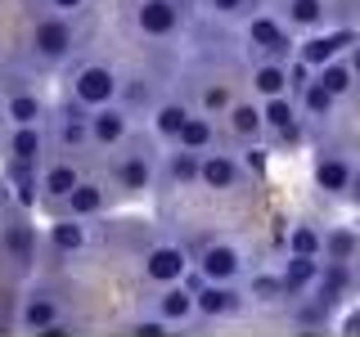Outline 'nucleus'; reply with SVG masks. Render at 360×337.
<instances>
[{
  "mask_svg": "<svg viewBox=\"0 0 360 337\" xmlns=\"http://www.w3.org/2000/svg\"><path fill=\"white\" fill-rule=\"evenodd\" d=\"M27 50L41 67H63L77 50V27H72V14H41L32 22V37H27Z\"/></svg>",
  "mask_w": 360,
  "mask_h": 337,
  "instance_id": "f257e3e1",
  "label": "nucleus"
},
{
  "mask_svg": "<svg viewBox=\"0 0 360 337\" xmlns=\"http://www.w3.org/2000/svg\"><path fill=\"white\" fill-rule=\"evenodd\" d=\"M127 22L144 41H172L185 27V5L180 0H127Z\"/></svg>",
  "mask_w": 360,
  "mask_h": 337,
  "instance_id": "f03ea898",
  "label": "nucleus"
},
{
  "mask_svg": "<svg viewBox=\"0 0 360 337\" xmlns=\"http://www.w3.org/2000/svg\"><path fill=\"white\" fill-rule=\"evenodd\" d=\"M153 176H158V162H153L149 140H131L127 153L112 157V189L127 198H144L153 189Z\"/></svg>",
  "mask_w": 360,
  "mask_h": 337,
  "instance_id": "7ed1b4c3",
  "label": "nucleus"
},
{
  "mask_svg": "<svg viewBox=\"0 0 360 337\" xmlns=\"http://www.w3.org/2000/svg\"><path fill=\"white\" fill-rule=\"evenodd\" d=\"M0 256H5V265L22 279L37 270V230H32V220H27L22 207H14L9 216H0Z\"/></svg>",
  "mask_w": 360,
  "mask_h": 337,
  "instance_id": "20e7f679",
  "label": "nucleus"
},
{
  "mask_svg": "<svg viewBox=\"0 0 360 337\" xmlns=\"http://www.w3.org/2000/svg\"><path fill=\"white\" fill-rule=\"evenodd\" d=\"M248 45L257 50V59H275L288 63L297 54V41H292V27L279 14H248Z\"/></svg>",
  "mask_w": 360,
  "mask_h": 337,
  "instance_id": "39448f33",
  "label": "nucleus"
},
{
  "mask_svg": "<svg viewBox=\"0 0 360 337\" xmlns=\"http://www.w3.org/2000/svg\"><path fill=\"white\" fill-rule=\"evenodd\" d=\"M72 104H82L86 112H95V108H104L117 99V72H112L108 63H82L72 72Z\"/></svg>",
  "mask_w": 360,
  "mask_h": 337,
  "instance_id": "423d86ee",
  "label": "nucleus"
},
{
  "mask_svg": "<svg viewBox=\"0 0 360 337\" xmlns=\"http://www.w3.org/2000/svg\"><path fill=\"white\" fill-rule=\"evenodd\" d=\"M18 329L22 333H68L63 324V310H59V297L50 288H27L22 292V306H18Z\"/></svg>",
  "mask_w": 360,
  "mask_h": 337,
  "instance_id": "0eeeda50",
  "label": "nucleus"
},
{
  "mask_svg": "<svg viewBox=\"0 0 360 337\" xmlns=\"http://www.w3.org/2000/svg\"><path fill=\"white\" fill-rule=\"evenodd\" d=\"M189 265H194V261H189V252L180 243H167V239L162 243H149V247H144V256H140L144 279L158 284V288H162V284H180V279L189 275Z\"/></svg>",
  "mask_w": 360,
  "mask_h": 337,
  "instance_id": "6e6552de",
  "label": "nucleus"
},
{
  "mask_svg": "<svg viewBox=\"0 0 360 337\" xmlns=\"http://www.w3.org/2000/svg\"><path fill=\"white\" fill-rule=\"evenodd\" d=\"M252 301H248L243 288L234 284H212V279H202V288L194 292V310L202 319H234V315H243Z\"/></svg>",
  "mask_w": 360,
  "mask_h": 337,
  "instance_id": "1a4fd4ad",
  "label": "nucleus"
},
{
  "mask_svg": "<svg viewBox=\"0 0 360 337\" xmlns=\"http://www.w3.org/2000/svg\"><path fill=\"white\" fill-rule=\"evenodd\" d=\"M86 131H90V144H95V149H122L127 135H131V112L112 99V104L95 108L86 117Z\"/></svg>",
  "mask_w": 360,
  "mask_h": 337,
  "instance_id": "9d476101",
  "label": "nucleus"
},
{
  "mask_svg": "<svg viewBox=\"0 0 360 337\" xmlns=\"http://www.w3.org/2000/svg\"><path fill=\"white\" fill-rule=\"evenodd\" d=\"M198 275L212 279V284H239L248 275V256L234 243H207L198 256Z\"/></svg>",
  "mask_w": 360,
  "mask_h": 337,
  "instance_id": "9b49d317",
  "label": "nucleus"
},
{
  "mask_svg": "<svg viewBox=\"0 0 360 337\" xmlns=\"http://www.w3.org/2000/svg\"><path fill=\"white\" fill-rule=\"evenodd\" d=\"M243 162L234 153H217V149H207L198 157V185L202 189H212V194H230V189H239L243 185Z\"/></svg>",
  "mask_w": 360,
  "mask_h": 337,
  "instance_id": "f8f14e48",
  "label": "nucleus"
},
{
  "mask_svg": "<svg viewBox=\"0 0 360 337\" xmlns=\"http://www.w3.org/2000/svg\"><path fill=\"white\" fill-rule=\"evenodd\" d=\"M352 180H356V162L347 153H320L315 157V189H320V194L347 198Z\"/></svg>",
  "mask_w": 360,
  "mask_h": 337,
  "instance_id": "ddd939ff",
  "label": "nucleus"
},
{
  "mask_svg": "<svg viewBox=\"0 0 360 337\" xmlns=\"http://www.w3.org/2000/svg\"><path fill=\"white\" fill-rule=\"evenodd\" d=\"M356 45V32L352 27H338V32H311L307 37V45H297V59L311 67H320V63H329V59H338L342 50H352Z\"/></svg>",
  "mask_w": 360,
  "mask_h": 337,
  "instance_id": "4468645a",
  "label": "nucleus"
},
{
  "mask_svg": "<svg viewBox=\"0 0 360 337\" xmlns=\"http://www.w3.org/2000/svg\"><path fill=\"white\" fill-rule=\"evenodd\" d=\"M262 121H266V131L275 135V140H284V144H292L302 135V112H297V99L292 95H270V99H262Z\"/></svg>",
  "mask_w": 360,
  "mask_h": 337,
  "instance_id": "2eb2a0df",
  "label": "nucleus"
},
{
  "mask_svg": "<svg viewBox=\"0 0 360 337\" xmlns=\"http://www.w3.org/2000/svg\"><path fill=\"white\" fill-rule=\"evenodd\" d=\"M225 121H230V135L243 144H257L266 135V121H262V99H230L225 108Z\"/></svg>",
  "mask_w": 360,
  "mask_h": 337,
  "instance_id": "dca6fc26",
  "label": "nucleus"
},
{
  "mask_svg": "<svg viewBox=\"0 0 360 337\" xmlns=\"http://www.w3.org/2000/svg\"><path fill=\"white\" fill-rule=\"evenodd\" d=\"M77 180H82V166H77L72 157H54V162H45V166H41V198L59 207V202L72 194Z\"/></svg>",
  "mask_w": 360,
  "mask_h": 337,
  "instance_id": "f3484780",
  "label": "nucleus"
},
{
  "mask_svg": "<svg viewBox=\"0 0 360 337\" xmlns=\"http://www.w3.org/2000/svg\"><path fill=\"white\" fill-rule=\"evenodd\" d=\"M153 315L167 319L172 329H176V324H189L198 315L194 310V292H189L185 284H162V288H158V301H153Z\"/></svg>",
  "mask_w": 360,
  "mask_h": 337,
  "instance_id": "a211bd4d",
  "label": "nucleus"
},
{
  "mask_svg": "<svg viewBox=\"0 0 360 337\" xmlns=\"http://www.w3.org/2000/svg\"><path fill=\"white\" fill-rule=\"evenodd\" d=\"M189 112H194V108H189L185 99H158V104L149 108L153 140H158V144H176V135H180V126H185Z\"/></svg>",
  "mask_w": 360,
  "mask_h": 337,
  "instance_id": "6ab92c4d",
  "label": "nucleus"
},
{
  "mask_svg": "<svg viewBox=\"0 0 360 337\" xmlns=\"http://www.w3.org/2000/svg\"><path fill=\"white\" fill-rule=\"evenodd\" d=\"M104 207H108V194H104V185L99 180H77L72 185V194L63 198V211L68 216H77V220H90V216H104Z\"/></svg>",
  "mask_w": 360,
  "mask_h": 337,
  "instance_id": "aec40b11",
  "label": "nucleus"
},
{
  "mask_svg": "<svg viewBox=\"0 0 360 337\" xmlns=\"http://www.w3.org/2000/svg\"><path fill=\"white\" fill-rule=\"evenodd\" d=\"M45 239H50V247L59 256H77V252H86L90 247V230H86V220H77V216H54V225L45 230Z\"/></svg>",
  "mask_w": 360,
  "mask_h": 337,
  "instance_id": "412c9836",
  "label": "nucleus"
},
{
  "mask_svg": "<svg viewBox=\"0 0 360 337\" xmlns=\"http://www.w3.org/2000/svg\"><path fill=\"white\" fill-rule=\"evenodd\" d=\"M279 18L288 22L292 32H324V22H329V5L324 0H284L279 5Z\"/></svg>",
  "mask_w": 360,
  "mask_h": 337,
  "instance_id": "4be33fe9",
  "label": "nucleus"
},
{
  "mask_svg": "<svg viewBox=\"0 0 360 337\" xmlns=\"http://www.w3.org/2000/svg\"><path fill=\"white\" fill-rule=\"evenodd\" d=\"M0 144H5L9 162H32V166H37L41 149H45V131H41V121H37V126H14Z\"/></svg>",
  "mask_w": 360,
  "mask_h": 337,
  "instance_id": "5701e85b",
  "label": "nucleus"
},
{
  "mask_svg": "<svg viewBox=\"0 0 360 337\" xmlns=\"http://www.w3.org/2000/svg\"><path fill=\"white\" fill-rule=\"evenodd\" d=\"M288 319L297 324V329H329L333 324V306L324 297H307V292H297V297L288 301Z\"/></svg>",
  "mask_w": 360,
  "mask_h": 337,
  "instance_id": "b1692460",
  "label": "nucleus"
},
{
  "mask_svg": "<svg viewBox=\"0 0 360 337\" xmlns=\"http://www.w3.org/2000/svg\"><path fill=\"white\" fill-rule=\"evenodd\" d=\"M9 198L22 211L41 202V171L32 162H9Z\"/></svg>",
  "mask_w": 360,
  "mask_h": 337,
  "instance_id": "393cba45",
  "label": "nucleus"
},
{
  "mask_svg": "<svg viewBox=\"0 0 360 337\" xmlns=\"http://www.w3.org/2000/svg\"><path fill=\"white\" fill-rule=\"evenodd\" d=\"M176 144H180V149H189V153L217 149V121H212L207 112H189L185 126H180V135H176Z\"/></svg>",
  "mask_w": 360,
  "mask_h": 337,
  "instance_id": "a878e982",
  "label": "nucleus"
},
{
  "mask_svg": "<svg viewBox=\"0 0 360 337\" xmlns=\"http://www.w3.org/2000/svg\"><path fill=\"white\" fill-rule=\"evenodd\" d=\"M320 270H324V256H297V252H288V261H284V284L288 292L297 297V292H311L315 288V279H320Z\"/></svg>",
  "mask_w": 360,
  "mask_h": 337,
  "instance_id": "bb28decb",
  "label": "nucleus"
},
{
  "mask_svg": "<svg viewBox=\"0 0 360 337\" xmlns=\"http://www.w3.org/2000/svg\"><path fill=\"white\" fill-rule=\"evenodd\" d=\"M243 292H248V301H252V306H288V301H292L284 275H252Z\"/></svg>",
  "mask_w": 360,
  "mask_h": 337,
  "instance_id": "cd10ccee",
  "label": "nucleus"
},
{
  "mask_svg": "<svg viewBox=\"0 0 360 337\" xmlns=\"http://www.w3.org/2000/svg\"><path fill=\"white\" fill-rule=\"evenodd\" d=\"M252 95L257 99H270V95H288V63H275V59H262L252 67Z\"/></svg>",
  "mask_w": 360,
  "mask_h": 337,
  "instance_id": "c85d7f7f",
  "label": "nucleus"
},
{
  "mask_svg": "<svg viewBox=\"0 0 360 337\" xmlns=\"http://www.w3.org/2000/svg\"><path fill=\"white\" fill-rule=\"evenodd\" d=\"M117 104L127 108L131 117H135V112H149V108L158 104V95H153V81H149V77H127V81L117 77Z\"/></svg>",
  "mask_w": 360,
  "mask_h": 337,
  "instance_id": "c756f323",
  "label": "nucleus"
},
{
  "mask_svg": "<svg viewBox=\"0 0 360 337\" xmlns=\"http://www.w3.org/2000/svg\"><path fill=\"white\" fill-rule=\"evenodd\" d=\"M315 81H320L324 90H329L333 99H347L356 90V77H352V63L342 59V54H338V59H329V63H320L315 67Z\"/></svg>",
  "mask_w": 360,
  "mask_h": 337,
  "instance_id": "7c9ffc66",
  "label": "nucleus"
},
{
  "mask_svg": "<svg viewBox=\"0 0 360 337\" xmlns=\"http://www.w3.org/2000/svg\"><path fill=\"white\" fill-rule=\"evenodd\" d=\"M333 104H338V99H333L320 81H315V77L297 90V112H302L307 121H324V117H333Z\"/></svg>",
  "mask_w": 360,
  "mask_h": 337,
  "instance_id": "2f4dec72",
  "label": "nucleus"
},
{
  "mask_svg": "<svg viewBox=\"0 0 360 337\" xmlns=\"http://www.w3.org/2000/svg\"><path fill=\"white\" fill-rule=\"evenodd\" d=\"M5 117L14 121V126H37V121L45 117V104L37 90H14V95L5 99Z\"/></svg>",
  "mask_w": 360,
  "mask_h": 337,
  "instance_id": "473e14b6",
  "label": "nucleus"
},
{
  "mask_svg": "<svg viewBox=\"0 0 360 337\" xmlns=\"http://www.w3.org/2000/svg\"><path fill=\"white\" fill-rule=\"evenodd\" d=\"M198 157L202 153H189L176 144V153H167V162H162V176L172 185H198Z\"/></svg>",
  "mask_w": 360,
  "mask_h": 337,
  "instance_id": "72a5a7b5",
  "label": "nucleus"
},
{
  "mask_svg": "<svg viewBox=\"0 0 360 337\" xmlns=\"http://www.w3.org/2000/svg\"><path fill=\"white\" fill-rule=\"evenodd\" d=\"M54 144L68 153V149H82L90 144V131H86V117H77V112H63L59 121H54Z\"/></svg>",
  "mask_w": 360,
  "mask_h": 337,
  "instance_id": "f704fd0d",
  "label": "nucleus"
},
{
  "mask_svg": "<svg viewBox=\"0 0 360 337\" xmlns=\"http://www.w3.org/2000/svg\"><path fill=\"white\" fill-rule=\"evenodd\" d=\"M288 252H297V256H324V230H320V225H292Z\"/></svg>",
  "mask_w": 360,
  "mask_h": 337,
  "instance_id": "c9c22d12",
  "label": "nucleus"
},
{
  "mask_svg": "<svg viewBox=\"0 0 360 337\" xmlns=\"http://www.w3.org/2000/svg\"><path fill=\"white\" fill-rule=\"evenodd\" d=\"M356 234L352 230H329L324 234V261H352L356 256Z\"/></svg>",
  "mask_w": 360,
  "mask_h": 337,
  "instance_id": "e433bc0d",
  "label": "nucleus"
},
{
  "mask_svg": "<svg viewBox=\"0 0 360 337\" xmlns=\"http://www.w3.org/2000/svg\"><path fill=\"white\" fill-rule=\"evenodd\" d=\"M207 9L217 18H248L252 14V0H207Z\"/></svg>",
  "mask_w": 360,
  "mask_h": 337,
  "instance_id": "4c0bfd02",
  "label": "nucleus"
},
{
  "mask_svg": "<svg viewBox=\"0 0 360 337\" xmlns=\"http://www.w3.org/2000/svg\"><path fill=\"white\" fill-rule=\"evenodd\" d=\"M167 329H172V324H167V319H158V315L131 319V333H135V337H167Z\"/></svg>",
  "mask_w": 360,
  "mask_h": 337,
  "instance_id": "58836bf2",
  "label": "nucleus"
},
{
  "mask_svg": "<svg viewBox=\"0 0 360 337\" xmlns=\"http://www.w3.org/2000/svg\"><path fill=\"white\" fill-rule=\"evenodd\" d=\"M90 0H45V9H54V14H77V9H86Z\"/></svg>",
  "mask_w": 360,
  "mask_h": 337,
  "instance_id": "ea45409f",
  "label": "nucleus"
},
{
  "mask_svg": "<svg viewBox=\"0 0 360 337\" xmlns=\"http://www.w3.org/2000/svg\"><path fill=\"white\" fill-rule=\"evenodd\" d=\"M342 333H356L360 337V310H347L342 315Z\"/></svg>",
  "mask_w": 360,
  "mask_h": 337,
  "instance_id": "a19ab883",
  "label": "nucleus"
},
{
  "mask_svg": "<svg viewBox=\"0 0 360 337\" xmlns=\"http://www.w3.org/2000/svg\"><path fill=\"white\" fill-rule=\"evenodd\" d=\"M248 166H252V171H262V166H266V153L257 149V144H252V149H248Z\"/></svg>",
  "mask_w": 360,
  "mask_h": 337,
  "instance_id": "79ce46f5",
  "label": "nucleus"
},
{
  "mask_svg": "<svg viewBox=\"0 0 360 337\" xmlns=\"http://www.w3.org/2000/svg\"><path fill=\"white\" fill-rule=\"evenodd\" d=\"M347 63H352V77H356V86H360V37L352 45V59H347Z\"/></svg>",
  "mask_w": 360,
  "mask_h": 337,
  "instance_id": "37998d69",
  "label": "nucleus"
},
{
  "mask_svg": "<svg viewBox=\"0 0 360 337\" xmlns=\"http://www.w3.org/2000/svg\"><path fill=\"white\" fill-rule=\"evenodd\" d=\"M0 140H5V117H0Z\"/></svg>",
  "mask_w": 360,
  "mask_h": 337,
  "instance_id": "c03bdc74",
  "label": "nucleus"
}]
</instances>
